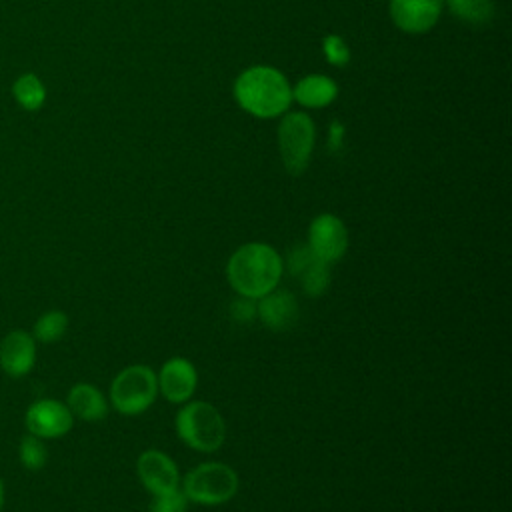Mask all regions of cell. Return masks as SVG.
Instances as JSON below:
<instances>
[{
	"mask_svg": "<svg viewBox=\"0 0 512 512\" xmlns=\"http://www.w3.org/2000/svg\"><path fill=\"white\" fill-rule=\"evenodd\" d=\"M68 330V316L62 310H48L36 322L32 336L42 344L58 342Z\"/></svg>",
	"mask_w": 512,
	"mask_h": 512,
	"instance_id": "obj_17",
	"label": "cell"
},
{
	"mask_svg": "<svg viewBox=\"0 0 512 512\" xmlns=\"http://www.w3.org/2000/svg\"><path fill=\"white\" fill-rule=\"evenodd\" d=\"M230 316L240 322V324H246V322H252L256 318V300L252 298H246V296H238L232 304H230Z\"/></svg>",
	"mask_w": 512,
	"mask_h": 512,
	"instance_id": "obj_24",
	"label": "cell"
},
{
	"mask_svg": "<svg viewBox=\"0 0 512 512\" xmlns=\"http://www.w3.org/2000/svg\"><path fill=\"white\" fill-rule=\"evenodd\" d=\"M136 472L142 486L152 496L174 492L180 486L176 462L160 450H144L136 460Z\"/></svg>",
	"mask_w": 512,
	"mask_h": 512,
	"instance_id": "obj_9",
	"label": "cell"
},
{
	"mask_svg": "<svg viewBox=\"0 0 512 512\" xmlns=\"http://www.w3.org/2000/svg\"><path fill=\"white\" fill-rule=\"evenodd\" d=\"M322 50H324V56L326 60L332 64V66H346L348 60H350V48L346 44V40L338 34H328L324 36L322 40Z\"/></svg>",
	"mask_w": 512,
	"mask_h": 512,
	"instance_id": "obj_21",
	"label": "cell"
},
{
	"mask_svg": "<svg viewBox=\"0 0 512 512\" xmlns=\"http://www.w3.org/2000/svg\"><path fill=\"white\" fill-rule=\"evenodd\" d=\"M12 96L26 112H36L46 102V86L34 72H24L12 82Z\"/></svg>",
	"mask_w": 512,
	"mask_h": 512,
	"instance_id": "obj_16",
	"label": "cell"
},
{
	"mask_svg": "<svg viewBox=\"0 0 512 512\" xmlns=\"http://www.w3.org/2000/svg\"><path fill=\"white\" fill-rule=\"evenodd\" d=\"M348 228L336 214H318L308 226L310 252L328 264L340 260L348 250Z\"/></svg>",
	"mask_w": 512,
	"mask_h": 512,
	"instance_id": "obj_7",
	"label": "cell"
},
{
	"mask_svg": "<svg viewBox=\"0 0 512 512\" xmlns=\"http://www.w3.org/2000/svg\"><path fill=\"white\" fill-rule=\"evenodd\" d=\"M300 278V284H302V290L306 296L310 298H318L322 296L328 286H330V264L324 262V260H318L314 258L304 270L302 274L298 276Z\"/></svg>",
	"mask_w": 512,
	"mask_h": 512,
	"instance_id": "obj_18",
	"label": "cell"
},
{
	"mask_svg": "<svg viewBox=\"0 0 512 512\" xmlns=\"http://www.w3.org/2000/svg\"><path fill=\"white\" fill-rule=\"evenodd\" d=\"M316 256L310 252L308 244H296L290 248L288 256H286V266L290 270L292 276H300L302 270L314 260Z\"/></svg>",
	"mask_w": 512,
	"mask_h": 512,
	"instance_id": "obj_23",
	"label": "cell"
},
{
	"mask_svg": "<svg viewBox=\"0 0 512 512\" xmlns=\"http://www.w3.org/2000/svg\"><path fill=\"white\" fill-rule=\"evenodd\" d=\"M18 456H20V462L24 468L40 470V468H44V464L48 460V450H46V444L42 442V438L28 434L20 440Z\"/></svg>",
	"mask_w": 512,
	"mask_h": 512,
	"instance_id": "obj_20",
	"label": "cell"
},
{
	"mask_svg": "<svg viewBox=\"0 0 512 512\" xmlns=\"http://www.w3.org/2000/svg\"><path fill=\"white\" fill-rule=\"evenodd\" d=\"M314 122L304 112H290L282 118L278 126V148L280 158L288 174H302L314 150Z\"/></svg>",
	"mask_w": 512,
	"mask_h": 512,
	"instance_id": "obj_6",
	"label": "cell"
},
{
	"mask_svg": "<svg viewBox=\"0 0 512 512\" xmlns=\"http://www.w3.org/2000/svg\"><path fill=\"white\" fill-rule=\"evenodd\" d=\"M186 508H188V498L178 488L174 492L154 496L148 512H186Z\"/></svg>",
	"mask_w": 512,
	"mask_h": 512,
	"instance_id": "obj_22",
	"label": "cell"
},
{
	"mask_svg": "<svg viewBox=\"0 0 512 512\" xmlns=\"http://www.w3.org/2000/svg\"><path fill=\"white\" fill-rule=\"evenodd\" d=\"M158 396V378L150 366L132 364L120 370L110 384L112 408L124 416H138Z\"/></svg>",
	"mask_w": 512,
	"mask_h": 512,
	"instance_id": "obj_5",
	"label": "cell"
},
{
	"mask_svg": "<svg viewBox=\"0 0 512 512\" xmlns=\"http://www.w3.org/2000/svg\"><path fill=\"white\" fill-rule=\"evenodd\" d=\"M256 316L274 332L290 330L298 320V302L292 292L274 288L256 300Z\"/></svg>",
	"mask_w": 512,
	"mask_h": 512,
	"instance_id": "obj_13",
	"label": "cell"
},
{
	"mask_svg": "<svg viewBox=\"0 0 512 512\" xmlns=\"http://www.w3.org/2000/svg\"><path fill=\"white\" fill-rule=\"evenodd\" d=\"M452 14L468 24H484L494 14L492 0H444Z\"/></svg>",
	"mask_w": 512,
	"mask_h": 512,
	"instance_id": "obj_19",
	"label": "cell"
},
{
	"mask_svg": "<svg viewBox=\"0 0 512 512\" xmlns=\"http://www.w3.org/2000/svg\"><path fill=\"white\" fill-rule=\"evenodd\" d=\"M66 406L72 412V416L86 422H98L108 414V402L104 394L96 386L86 382H80L70 388Z\"/></svg>",
	"mask_w": 512,
	"mask_h": 512,
	"instance_id": "obj_15",
	"label": "cell"
},
{
	"mask_svg": "<svg viewBox=\"0 0 512 512\" xmlns=\"http://www.w3.org/2000/svg\"><path fill=\"white\" fill-rule=\"evenodd\" d=\"M180 440L198 452H214L226 440V422L222 414L204 400H188L174 418Z\"/></svg>",
	"mask_w": 512,
	"mask_h": 512,
	"instance_id": "obj_3",
	"label": "cell"
},
{
	"mask_svg": "<svg viewBox=\"0 0 512 512\" xmlns=\"http://www.w3.org/2000/svg\"><path fill=\"white\" fill-rule=\"evenodd\" d=\"M156 378H158V392L172 404L188 402L198 384V372L194 364L182 356L168 358L162 364Z\"/></svg>",
	"mask_w": 512,
	"mask_h": 512,
	"instance_id": "obj_10",
	"label": "cell"
},
{
	"mask_svg": "<svg viewBox=\"0 0 512 512\" xmlns=\"http://www.w3.org/2000/svg\"><path fill=\"white\" fill-rule=\"evenodd\" d=\"M390 18L406 34H424L440 18L444 0H390Z\"/></svg>",
	"mask_w": 512,
	"mask_h": 512,
	"instance_id": "obj_11",
	"label": "cell"
},
{
	"mask_svg": "<svg viewBox=\"0 0 512 512\" xmlns=\"http://www.w3.org/2000/svg\"><path fill=\"white\" fill-rule=\"evenodd\" d=\"M338 96L336 82L326 74H308L292 88V100L306 108H324Z\"/></svg>",
	"mask_w": 512,
	"mask_h": 512,
	"instance_id": "obj_14",
	"label": "cell"
},
{
	"mask_svg": "<svg viewBox=\"0 0 512 512\" xmlns=\"http://www.w3.org/2000/svg\"><path fill=\"white\" fill-rule=\"evenodd\" d=\"M284 272L282 256L266 242H248L232 252L226 276L238 296L252 300L272 292Z\"/></svg>",
	"mask_w": 512,
	"mask_h": 512,
	"instance_id": "obj_1",
	"label": "cell"
},
{
	"mask_svg": "<svg viewBox=\"0 0 512 512\" xmlns=\"http://www.w3.org/2000/svg\"><path fill=\"white\" fill-rule=\"evenodd\" d=\"M234 98L248 114L268 120L288 110L292 88L280 70L272 66H252L236 78Z\"/></svg>",
	"mask_w": 512,
	"mask_h": 512,
	"instance_id": "obj_2",
	"label": "cell"
},
{
	"mask_svg": "<svg viewBox=\"0 0 512 512\" xmlns=\"http://www.w3.org/2000/svg\"><path fill=\"white\" fill-rule=\"evenodd\" d=\"M240 480L232 466L224 462H204L194 466L182 480V494L200 506H220L232 500Z\"/></svg>",
	"mask_w": 512,
	"mask_h": 512,
	"instance_id": "obj_4",
	"label": "cell"
},
{
	"mask_svg": "<svg viewBox=\"0 0 512 512\" xmlns=\"http://www.w3.org/2000/svg\"><path fill=\"white\" fill-rule=\"evenodd\" d=\"M36 360V340L24 330L8 332L0 342V366L12 376L20 378L28 374Z\"/></svg>",
	"mask_w": 512,
	"mask_h": 512,
	"instance_id": "obj_12",
	"label": "cell"
},
{
	"mask_svg": "<svg viewBox=\"0 0 512 512\" xmlns=\"http://www.w3.org/2000/svg\"><path fill=\"white\" fill-rule=\"evenodd\" d=\"M24 422L30 434L46 440V438H60L68 434L74 424V416L64 402L42 398L30 404V408L26 410Z\"/></svg>",
	"mask_w": 512,
	"mask_h": 512,
	"instance_id": "obj_8",
	"label": "cell"
},
{
	"mask_svg": "<svg viewBox=\"0 0 512 512\" xmlns=\"http://www.w3.org/2000/svg\"><path fill=\"white\" fill-rule=\"evenodd\" d=\"M2 504H4V486H2V480H0V510H2Z\"/></svg>",
	"mask_w": 512,
	"mask_h": 512,
	"instance_id": "obj_25",
	"label": "cell"
}]
</instances>
